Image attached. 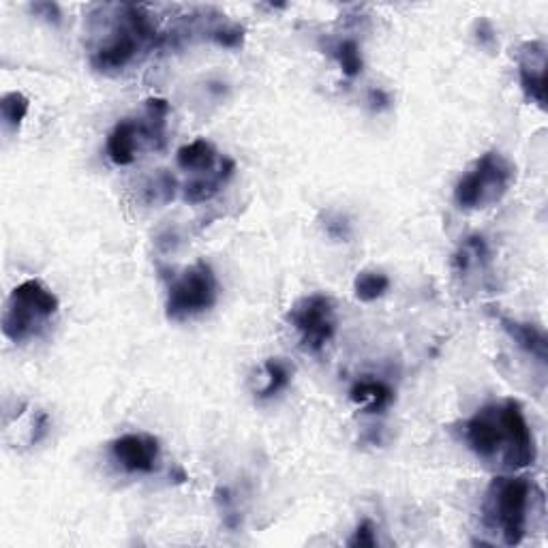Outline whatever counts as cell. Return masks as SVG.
Masks as SVG:
<instances>
[{"label": "cell", "instance_id": "cell-6", "mask_svg": "<svg viewBox=\"0 0 548 548\" xmlns=\"http://www.w3.org/2000/svg\"><path fill=\"white\" fill-rule=\"evenodd\" d=\"M170 105L165 99H148L144 118L118 120L105 142L114 165H131L142 150H161L165 146V125Z\"/></svg>", "mask_w": 548, "mask_h": 548}, {"label": "cell", "instance_id": "cell-12", "mask_svg": "<svg viewBox=\"0 0 548 548\" xmlns=\"http://www.w3.org/2000/svg\"><path fill=\"white\" fill-rule=\"evenodd\" d=\"M236 163L232 159H221V165L215 172H210L208 176H200L191 182H187L185 189H182V200L189 204H204L210 202L212 197H217L221 189L227 185V180L234 176Z\"/></svg>", "mask_w": 548, "mask_h": 548}, {"label": "cell", "instance_id": "cell-2", "mask_svg": "<svg viewBox=\"0 0 548 548\" xmlns=\"http://www.w3.org/2000/svg\"><path fill=\"white\" fill-rule=\"evenodd\" d=\"M103 28L90 48V67L103 75H116L157 45V26L142 5L101 7Z\"/></svg>", "mask_w": 548, "mask_h": 548}, {"label": "cell", "instance_id": "cell-18", "mask_svg": "<svg viewBox=\"0 0 548 548\" xmlns=\"http://www.w3.org/2000/svg\"><path fill=\"white\" fill-rule=\"evenodd\" d=\"M28 110H30V99L22 93H7L3 99H0V118H3V123L11 131L20 129L24 118L28 116Z\"/></svg>", "mask_w": 548, "mask_h": 548}, {"label": "cell", "instance_id": "cell-14", "mask_svg": "<svg viewBox=\"0 0 548 548\" xmlns=\"http://www.w3.org/2000/svg\"><path fill=\"white\" fill-rule=\"evenodd\" d=\"M352 399L364 414H384V411L394 403V390L379 382V379H360L349 390Z\"/></svg>", "mask_w": 548, "mask_h": 548}, {"label": "cell", "instance_id": "cell-17", "mask_svg": "<svg viewBox=\"0 0 548 548\" xmlns=\"http://www.w3.org/2000/svg\"><path fill=\"white\" fill-rule=\"evenodd\" d=\"M330 56L337 60L343 75H347V78H356L364 69V60L354 39H341L334 43L330 48Z\"/></svg>", "mask_w": 548, "mask_h": 548}, {"label": "cell", "instance_id": "cell-20", "mask_svg": "<svg viewBox=\"0 0 548 548\" xmlns=\"http://www.w3.org/2000/svg\"><path fill=\"white\" fill-rule=\"evenodd\" d=\"M347 546H352V548H375V546H377L375 525H373L369 519H364V521L356 527L354 536L347 540Z\"/></svg>", "mask_w": 548, "mask_h": 548}, {"label": "cell", "instance_id": "cell-16", "mask_svg": "<svg viewBox=\"0 0 548 548\" xmlns=\"http://www.w3.org/2000/svg\"><path fill=\"white\" fill-rule=\"evenodd\" d=\"M264 371L268 377V384L260 390V399H272L292 384L294 369L281 358H268L264 364Z\"/></svg>", "mask_w": 548, "mask_h": 548}, {"label": "cell", "instance_id": "cell-1", "mask_svg": "<svg viewBox=\"0 0 548 548\" xmlns=\"http://www.w3.org/2000/svg\"><path fill=\"white\" fill-rule=\"evenodd\" d=\"M463 437L478 459L510 471L531 467L538 459L534 431L525 418L523 405L514 399L480 407L463 424Z\"/></svg>", "mask_w": 548, "mask_h": 548}, {"label": "cell", "instance_id": "cell-10", "mask_svg": "<svg viewBox=\"0 0 548 548\" xmlns=\"http://www.w3.org/2000/svg\"><path fill=\"white\" fill-rule=\"evenodd\" d=\"M519 82L527 101L546 108V45L542 41H527L516 54Z\"/></svg>", "mask_w": 548, "mask_h": 548}, {"label": "cell", "instance_id": "cell-7", "mask_svg": "<svg viewBox=\"0 0 548 548\" xmlns=\"http://www.w3.org/2000/svg\"><path fill=\"white\" fill-rule=\"evenodd\" d=\"M219 300L217 274L208 262H195L170 285L165 315L170 322H187L215 307Z\"/></svg>", "mask_w": 548, "mask_h": 548}, {"label": "cell", "instance_id": "cell-23", "mask_svg": "<svg viewBox=\"0 0 548 548\" xmlns=\"http://www.w3.org/2000/svg\"><path fill=\"white\" fill-rule=\"evenodd\" d=\"M484 28H486V30H482L480 24H478V41H480L482 45H486V43H491V41H493V28H491V24L486 22Z\"/></svg>", "mask_w": 548, "mask_h": 548}, {"label": "cell", "instance_id": "cell-11", "mask_svg": "<svg viewBox=\"0 0 548 548\" xmlns=\"http://www.w3.org/2000/svg\"><path fill=\"white\" fill-rule=\"evenodd\" d=\"M497 322L501 328H504L508 337L523 349L525 354L534 356L538 362L546 364L548 341H546V334L542 328H538L536 324L519 322V319H512L506 315H497Z\"/></svg>", "mask_w": 548, "mask_h": 548}, {"label": "cell", "instance_id": "cell-9", "mask_svg": "<svg viewBox=\"0 0 548 548\" xmlns=\"http://www.w3.org/2000/svg\"><path fill=\"white\" fill-rule=\"evenodd\" d=\"M114 461L127 474H155L161 459V444L155 435L127 433L112 441Z\"/></svg>", "mask_w": 548, "mask_h": 548}, {"label": "cell", "instance_id": "cell-5", "mask_svg": "<svg viewBox=\"0 0 548 548\" xmlns=\"http://www.w3.org/2000/svg\"><path fill=\"white\" fill-rule=\"evenodd\" d=\"M58 296L48 285L28 279L13 289L3 311V332L13 343L39 337L41 330L58 313Z\"/></svg>", "mask_w": 548, "mask_h": 548}, {"label": "cell", "instance_id": "cell-21", "mask_svg": "<svg viewBox=\"0 0 548 548\" xmlns=\"http://www.w3.org/2000/svg\"><path fill=\"white\" fill-rule=\"evenodd\" d=\"M30 11H33L37 18H43L50 24H60V18H63L56 3H35V5H30Z\"/></svg>", "mask_w": 548, "mask_h": 548}, {"label": "cell", "instance_id": "cell-19", "mask_svg": "<svg viewBox=\"0 0 548 548\" xmlns=\"http://www.w3.org/2000/svg\"><path fill=\"white\" fill-rule=\"evenodd\" d=\"M208 37L215 41L217 45H221V48L236 50V48H240L242 41H245V28L227 22V24H219V26L208 28Z\"/></svg>", "mask_w": 548, "mask_h": 548}, {"label": "cell", "instance_id": "cell-8", "mask_svg": "<svg viewBox=\"0 0 548 548\" xmlns=\"http://www.w3.org/2000/svg\"><path fill=\"white\" fill-rule=\"evenodd\" d=\"M289 324L300 334V347L309 354H319L337 334V307L326 294L300 298L287 313Z\"/></svg>", "mask_w": 548, "mask_h": 548}, {"label": "cell", "instance_id": "cell-15", "mask_svg": "<svg viewBox=\"0 0 548 548\" xmlns=\"http://www.w3.org/2000/svg\"><path fill=\"white\" fill-rule=\"evenodd\" d=\"M390 289V277L379 270H362L354 279V294L360 302H375Z\"/></svg>", "mask_w": 548, "mask_h": 548}, {"label": "cell", "instance_id": "cell-13", "mask_svg": "<svg viewBox=\"0 0 548 548\" xmlns=\"http://www.w3.org/2000/svg\"><path fill=\"white\" fill-rule=\"evenodd\" d=\"M176 163L180 170H185V172L210 174L221 165V159H219V152H217L215 144L200 137V140L185 144L176 152Z\"/></svg>", "mask_w": 548, "mask_h": 548}, {"label": "cell", "instance_id": "cell-4", "mask_svg": "<svg viewBox=\"0 0 548 548\" xmlns=\"http://www.w3.org/2000/svg\"><path fill=\"white\" fill-rule=\"evenodd\" d=\"M516 167L501 155L489 150L471 163L454 187V202L463 210H482L499 204L514 185Z\"/></svg>", "mask_w": 548, "mask_h": 548}, {"label": "cell", "instance_id": "cell-22", "mask_svg": "<svg viewBox=\"0 0 548 548\" xmlns=\"http://www.w3.org/2000/svg\"><path fill=\"white\" fill-rule=\"evenodd\" d=\"M369 101H371V105L375 110H382L390 103V99H388V95L384 93V90H377V88H373L369 93Z\"/></svg>", "mask_w": 548, "mask_h": 548}, {"label": "cell", "instance_id": "cell-3", "mask_svg": "<svg viewBox=\"0 0 548 548\" xmlns=\"http://www.w3.org/2000/svg\"><path fill=\"white\" fill-rule=\"evenodd\" d=\"M544 495L525 476H497L486 486L482 523L504 546H519L529 534V519L542 508Z\"/></svg>", "mask_w": 548, "mask_h": 548}]
</instances>
